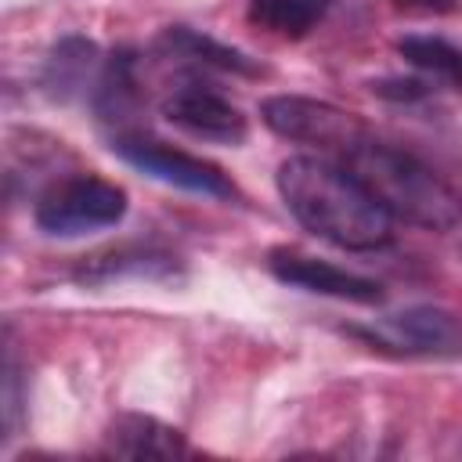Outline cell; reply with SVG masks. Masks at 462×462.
Masks as SVG:
<instances>
[{
	"label": "cell",
	"mask_w": 462,
	"mask_h": 462,
	"mask_svg": "<svg viewBox=\"0 0 462 462\" xmlns=\"http://www.w3.org/2000/svg\"><path fill=\"white\" fill-rule=\"evenodd\" d=\"M162 116L173 126L188 130L191 137L217 141V144H242L249 134L238 105H231L224 94H217L213 87L195 83V79L170 90V97L162 101Z\"/></svg>",
	"instance_id": "52a82bcc"
},
{
	"label": "cell",
	"mask_w": 462,
	"mask_h": 462,
	"mask_svg": "<svg viewBox=\"0 0 462 462\" xmlns=\"http://www.w3.org/2000/svg\"><path fill=\"white\" fill-rule=\"evenodd\" d=\"M354 336L404 357H462V318L430 303L375 318L372 325L354 328Z\"/></svg>",
	"instance_id": "5b68a950"
},
{
	"label": "cell",
	"mask_w": 462,
	"mask_h": 462,
	"mask_svg": "<svg viewBox=\"0 0 462 462\" xmlns=\"http://www.w3.org/2000/svg\"><path fill=\"white\" fill-rule=\"evenodd\" d=\"M159 43H162L170 54L188 58V61H199V65H213V69L242 72V76H256V72H260V69H256L242 51L224 47V43H217L213 36H202V32H195V29H184V25L166 29Z\"/></svg>",
	"instance_id": "7c38bea8"
},
{
	"label": "cell",
	"mask_w": 462,
	"mask_h": 462,
	"mask_svg": "<svg viewBox=\"0 0 462 462\" xmlns=\"http://www.w3.org/2000/svg\"><path fill=\"white\" fill-rule=\"evenodd\" d=\"M108 451L123 458H180L188 455V444L180 430L152 419V415H119L108 426Z\"/></svg>",
	"instance_id": "9c48e42d"
},
{
	"label": "cell",
	"mask_w": 462,
	"mask_h": 462,
	"mask_svg": "<svg viewBox=\"0 0 462 462\" xmlns=\"http://www.w3.org/2000/svg\"><path fill=\"white\" fill-rule=\"evenodd\" d=\"M397 51L408 65H415L419 72L440 79V83H451V87H462V51L455 43H448L444 36H404L397 40Z\"/></svg>",
	"instance_id": "4fadbf2b"
},
{
	"label": "cell",
	"mask_w": 462,
	"mask_h": 462,
	"mask_svg": "<svg viewBox=\"0 0 462 462\" xmlns=\"http://www.w3.org/2000/svg\"><path fill=\"white\" fill-rule=\"evenodd\" d=\"M343 166L368 188V195L393 217L426 231H451L462 224V195L422 159L365 137L343 155Z\"/></svg>",
	"instance_id": "7a4b0ae2"
},
{
	"label": "cell",
	"mask_w": 462,
	"mask_h": 462,
	"mask_svg": "<svg viewBox=\"0 0 462 462\" xmlns=\"http://www.w3.org/2000/svg\"><path fill=\"white\" fill-rule=\"evenodd\" d=\"M112 152L119 159H126L130 166H137L141 173L162 180V184H173V188H184V191H195V195H213V199H231L235 195V184L213 162H206L199 155H188L180 148H170L162 141L123 134V137L112 141Z\"/></svg>",
	"instance_id": "8992f818"
},
{
	"label": "cell",
	"mask_w": 462,
	"mask_h": 462,
	"mask_svg": "<svg viewBox=\"0 0 462 462\" xmlns=\"http://www.w3.org/2000/svg\"><path fill=\"white\" fill-rule=\"evenodd\" d=\"M112 260H105L101 253L90 256L76 278L79 282H112L119 278L123 271H134V274H155V271H170V256H152V253H108Z\"/></svg>",
	"instance_id": "5bb4252c"
},
{
	"label": "cell",
	"mask_w": 462,
	"mask_h": 462,
	"mask_svg": "<svg viewBox=\"0 0 462 462\" xmlns=\"http://www.w3.org/2000/svg\"><path fill=\"white\" fill-rule=\"evenodd\" d=\"M328 7L332 0H249V22L263 32L300 40L328 14Z\"/></svg>",
	"instance_id": "8fae6325"
},
{
	"label": "cell",
	"mask_w": 462,
	"mask_h": 462,
	"mask_svg": "<svg viewBox=\"0 0 462 462\" xmlns=\"http://www.w3.org/2000/svg\"><path fill=\"white\" fill-rule=\"evenodd\" d=\"M260 116L278 137L296 141V144H314L321 152H336L339 159L368 137L365 123L354 112H343V108L318 101V97L274 94L260 105Z\"/></svg>",
	"instance_id": "277c9868"
},
{
	"label": "cell",
	"mask_w": 462,
	"mask_h": 462,
	"mask_svg": "<svg viewBox=\"0 0 462 462\" xmlns=\"http://www.w3.org/2000/svg\"><path fill=\"white\" fill-rule=\"evenodd\" d=\"M278 195L289 213L339 249H379L393 238V217L339 162L292 155L278 166Z\"/></svg>",
	"instance_id": "6da1fadb"
},
{
	"label": "cell",
	"mask_w": 462,
	"mask_h": 462,
	"mask_svg": "<svg viewBox=\"0 0 462 462\" xmlns=\"http://www.w3.org/2000/svg\"><path fill=\"white\" fill-rule=\"evenodd\" d=\"M267 263H271L274 278L300 285L307 292H321V296H336V300H350V303H379L383 300L379 282L343 271L336 263H325L318 256L296 253V249H274Z\"/></svg>",
	"instance_id": "ba28073f"
},
{
	"label": "cell",
	"mask_w": 462,
	"mask_h": 462,
	"mask_svg": "<svg viewBox=\"0 0 462 462\" xmlns=\"http://www.w3.org/2000/svg\"><path fill=\"white\" fill-rule=\"evenodd\" d=\"M123 213H126V191L90 173L58 180L36 202V224L54 238H76L87 231L112 227L123 220Z\"/></svg>",
	"instance_id": "3957f363"
},
{
	"label": "cell",
	"mask_w": 462,
	"mask_h": 462,
	"mask_svg": "<svg viewBox=\"0 0 462 462\" xmlns=\"http://www.w3.org/2000/svg\"><path fill=\"white\" fill-rule=\"evenodd\" d=\"M97 72V47L90 40H79V36H69L61 40L51 58H47V69H43V87L51 90V97L58 101H69L76 94H83ZM101 76V72H97Z\"/></svg>",
	"instance_id": "30bf717a"
}]
</instances>
